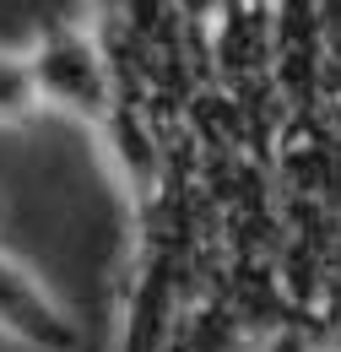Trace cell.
Returning a JSON list of instances; mask_svg holds the SVG:
<instances>
[{
  "instance_id": "1",
  "label": "cell",
  "mask_w": 341,
  "mask_h": 352,
  "mask_svg": "<svg viewBox=\"0 0 341 352\" xmlns=\"http://www.w3.org/2000/svg\"><path fill=\"white\" fill-rule=\"evenodd\" d=\"M28 65H33L38 103L60 109V114H76L87 125L114 120V76H109L103 49L92 44V33L71 28V22H54L28 49Z\"/></svg>"
},
{
  "instance_id": "2",
  "label": "cell",
  "mask_w": 341,
  "mask_h": 352,
  "mask_svg": "<svg viewBox=\"0 0 341 352\" xmlns=\"http://www.w3.org/2000/svg\"><path fill=\"white\" fill-rule=\"evenodd\" d=\"M0 331H11L33 352H76V342H82L71 314L6 255H0Z\"/></svg>"
},
{
  "instance_id": "3",
  "label": "cell",
  "mask_w": 341,
  "mask_h": 352,
  "mask_svg": "<svg viewBox=\"0 0 341 352\" xmlns=\"http://www.w3.org/2000/svg\"><path fill=\"white\" fill-rule=\"evenodd\" d=\"M38 87H33V65L28 54H6L0 49V125H28L38 114Z\"/></svg>"
},
{
  "instance_id": "4",
  "label": "cell",
  "mask_w": 341,
  "mask_h": 352,
  "mask_svg": "<svg viewBox=\"0 0 341 352\" xmlns=\"http://www.w3.org/2000/svg\"><path fill=\"white\" fill-rule=\"evenodd\" d=\"M163 352H233V331H228L222 320H201V325H190V331L168 336Z\"/></svg>"
}]
</instances>
